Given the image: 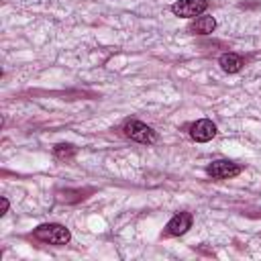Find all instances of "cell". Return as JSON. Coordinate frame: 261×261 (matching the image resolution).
I'll list each match as a JSON object with an SVG mask.
<instances>
[{
    "instance_id": "8",
    "label": "cell",
    "mask_w": 261,
    "mask_h": 261,
    "mask_svg": "<svg viewBox=\"0 0 261 261\" xmlns=\"http://www.w3.org/2000/svg\"><path fill=\"white\" fill-rule=\"evenodd\" d=\"M214 29H216V20L212 16H198L190 24V33L194 35H210Z\"/></svg>"
},
{
    "instance_id": "6",
    "label": "cell",
    "mask_w": 261,
    "mask_h": 261,
    "mask_svg": "<svg viewBox=\"0 0 261 261\" xmlns=\"http://www.w3.org/2000/svg\"><path fill=\"white\" fill-rule=\"evenodd\" d=\"M190 226H192V214H190V212H179V214H175V216L167 222L165 232H167L169 237H179V234L188 232Z\"/></svg>"
},
{
    "instance_id": "10",
    "label": "cell",
    "mask_w": 261,
    "mask_h": 261,
    "mask_svg": "<svg viewBox=\"0 0 261 261\" xmlns=\"http://www.w3.org/2000/svg\"><path fill=\"white\" fill-rule=\"evenodd\" d=\"M6 210H8V200H6V198H2V214H4Z\"/></svg>"
},
{
    "instance_id": "4",
    "label": "cell",
    "mask_w": 261,
    "mask_h": 261,
    "mask_svg": "<svg viewBox=\"0 0 261 261\" xmlns=\"http://www.w3.org/2000/svg\"><path fill=\"white\" fill-rule=\"evenodd\" d=\"M206 8H208V2H206V0H177V2L171 6V12H173L175 16L194 18V16H200Z\"/></svg>"
},
{
    "instance_id": "2",
    "label": "cell",
    "mask_w": 261,
    "mask_h": 261,
    "mask_svg": "<svg viewBox=\"0 0 261 261\" xmlns=\"http://www.w3.org/2000/svg\"><path fill=\"white\" fill-rule=\"evenodd\" d=\"M124 135L133 141H137V143H143V145H151V143L157 141V133L141 120H128L124 124Z\"/></svg>"
},
{
    "instance_id": "3",
    "label": "cell",
    "mask_w": 261,
    "mask_h": 261,
    "mask_svg": "<svg viewBox=\"0 0 261 261\" xmlns=\"http://www.w3.org/2000/svg\"><path fill=\"white\" fill-rule=\"evenodd\" d=\"M206 171L214 179H230V177L239 175L243 171V167L234 161H228V159H216L206 167Z\"/></svg>"
},
{
    "instance_id": "1",
    "label": "cell",
    "mask_w": 261,
    "mask_h": 261,
    "mask_svg": "<svg viewBox=\"0 0 261 261\" xmlns=\"http://www.w3.org/2000/svg\"><path fill=\"white\" fill-rule=\"evenodd\" d=\"M33 234H35V239H39L43 243H49V245H65L71 239V232L63 224H55V222L37 226L33 230Z\"/></svg>"
},
{
    "instance_id": "9",
    "label": "cell",
    "mask_w": 261,
    "mask_h": 261,
    "mask_svg": "<svg viewBox=\"0 0 261 261\" xmlns=\"http://www.w3.org/2000/svg\"><path fill=\"white\" fill-rule=\"evenodd\" d=\"M73 155H75V147H73V145H65V143L55 145V157H57V159L67 161V159H71Z\"/></svg>"
},
{
    "instance_id": "7",
    "label": "cell",
    "mask_w": 261,
    "mask_h": 261,
    "mask_svg": "<svg viewBox=\"0 0 261 261\" xmlns=\"http://www.w3.org/2000/svg\"><path fill=\"white\" fill-rule=\"evenodd\" d=\"M218 63H220L222 71H226V73H237V71H241V67L245 65V63H243V57L237 55V53H222L220 59H218Z\"/></svg>"
},
{
    "instance_id": "5",
    "label": "cell",
    "mask_w": 261,
    "mask_h": 261,
    "mask_svg": "<svg viewBox=\"0 0 261 261\" xmlns=\"http://www.w3.org/2000/svg\"><path fill=\"white\" fill-rule=\"evenodd\" d=\"M214 135H216V124L212 120H208V118H202V120L194 122L192 128H190V137L194 141H198V143H206Z\"/></svg>"
}]
</instances>
